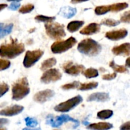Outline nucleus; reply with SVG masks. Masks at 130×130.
Masks as SVG:
<instances>
[{
	"instance_id": "a878e982",
	"label": "nucleus",
	"mask_w": 130,
	"mask_h": 130,
	"mask_svg": "<svg viewBox=\"0 0 130 130\" xmlns=\"http://www.w3.org/2000/svg\"><path fill=\"white\" fill-rule=\"evenodd\" d=\"M113 115V111L111 110H103L97 113V118L100 119H107Z\"/></svg>"
},
{
	"instance_id": "2eb2a0df",
	"label": "nucleus",
	"mask_w": 130,
	"mask_h": 130,
	"mask_svg": "<svg viewBox=\"0 0 130 130\" xmlns=\"http://www.w3.org/2000/svg\"><path fill=\"white\" fill-rule=\"evenodd\" d=\"M110 99L109 93L105 92H97L91 94L88 97V102H107Z\"/></svg>"
},
{
	"instance_id": "20e7f679",
	"label": "nucleus",
	"mask_w": 130,
	"mask_h": 130,
	"mask_svg": "<svg viewBox=\"0 0 130 130\" xmlns=\"http://www.w3.org/2000/svg\"><path fill=\"white\" fill-rule=\"evenodd\" d=\"M46 33L53 39H60L66 36L64 25L57 22L46 23L44 25Z\"/></svg>"
},
{
	"instance_id": "37998d69",
	"label": "nucleus",
	"mask_w": 130,
	"mask_h": 130,
	"mask_svg": "<svg viewBox=\"0 0 130 130\" xmlns=\"http://www.w3.org/2000/svg\"><path fill=\"white\" fill-rule=\"evenodd\" d=\"M22 0H7V1H13V2H19Z\"/></svg>"
},
{
	"instance_id": "a211bd4d",
	"label": "nucleus",
	"mask_w": 130,
	"mask_h": 130,
	"mask_svg": "<svg viewBox=\"0 0 130 130\" xmlns=\"http://www.w3.org/2000/svg\"><path fill=\"white\" fill-rule=\"evenodd\" d=\"M76 13H77V10L76 8H72L71 6H64V7L61 8L58 14L66 19H71L76 15Z\"/></svg>"
},
{
	"instance_id": "7c9ffc66",
	"label": "nucleus",
	"mask_w": 130,
	"mask_h": 130,
	"mask_svg": "<svg viewBox=\"0 0 130 130\" xmlns=\"http://www.w3.org/2000/svg\"><path fill=\"white\" fill-rule=\"evenodd\" d=\"M80 83L78 81H74V82L71 83L66 84V85L62 86V88L64 90H69L72 89L78 88L80 85Z\"/></svg>"
},
{
	"instance_id": "423d86ee",
	"label": "nucleus",
	"mask_w": 130,
	"mask_h": 130,
	"mask_svg": "<svg viewBox=\"0 0 130 130\" xmlns=\"http://www.w3.org/2000/svg\"><path fill=\"white\" fill-rule=\"evenodd\" d=\"M82 96L80 95L74 96L64 102H62L55 106V110L58 112H67L76 107L83 102Z\"/></svg>"
},
{
	"instance_id": "39448f33",
	"label": "nucleus",
	"mask_w": 130,
	"mask_h": 130,
	"mask_svg": "<svg viewBox=\"0 0 130 130\" xmlns=\"http://www.w3.org/2000/svg\"><path fill=\"white\" fill-rule=\"evenodd\" d=\"M77 43V40L74 37H70L66 40L57 41L52 44L51 50L55 54L62 53L72 48Z\"/></svg>"
},
{
	"instance_id": "de8ad7c7",
	"label": "nucleus",
	"mask_w": 130,
	"mask_h": 130,
	"mask_svg": "<svg viewBox=\"0 0 130 130\" xmlns=\"http://www.w3.org/2000/svg\"><path fill=\"white\" fill-rule=\"evenodd\" d=\"M55 130H58V129H55Z\"/></svg>"
},
{
	"instance_id": "393cba45",
	"label": "nucleus",
	"mask_w": 130,
	"mask_h": 130,
	"mask_svg": "<svg viewBox=\"0 0 130 130\" xmlns=\"http://www.w3.org/2000/svg\"><path fill=\"white\" fill-rule=\"evenodd\" d=\"M84 76L87 78H93L99 76V71L93 68H89L83 72Z\"/></svg>"
},
{
	"instance_id": "5701e85b",
	"label": "nucleus",
	"mask_w": 130,
	"mask_h": 130,
	"mask_svg": "<svg viewBox=\"0 0 130 130\" xmlns=\"http://www.w3.org/2000/svg\"><path fill=\"white\" fill-rule=\"evenodd\" d=\"M99 85L97 82H90L88 83H81L77 89L81 91H86V90H93L96 88Z\"/></svg>"
},
{
	"instance_id": "c756f323",
	"label": "nucleus",
	"mask_w": 130,
	"mask_h": 130,
	"mask_svg": "<svg viewBox=\"0 0 130 130\" xmlns=\"http://www.w3.org/2000/svg\"><path fill=\"white\" fill-rule=\"evenodd\" d=\"M34 9V5L31 3H29L22 6V7L19 9V11L20 13L25 14V13H28L31 12Z\"/></svg>"
},
{
	"instance_id": "ea45409f",
	"label": "nucleus",
	"mask_w": 130,
	"mask_h": 130,
	"mask_svg": "<svg viewBox=\"0 0 130 130\" xmlns=\"http://www.w3.org/2000/svg\"><path fill=\"white\" fill-rule=\"evenodd\" d=\"M89 0H71V3L72 4H77L79 3L85 2V1H88Z\"/></svg>"
},
{
	"instance_id": "f3484780",
	"label": "nucleus",
	"mask_w": 130,
	"mask_h": 130,
	"mask_svg": "<svg viewBox=\"0 0 130 130\" xmlns=\"http://www.w3.org/2000/svg\"><path fill=\"white\" fill-rule=\"evenodd\" d=\"M112 128V124L109 123H105V122L93 123V124H89L86 127L88 129L90 130H109Z\"/></svg>"
},
{
	"instance_id": "72a5a7b5",
	"label": "nucleus",
	"mask_w": 130,
	"mask_h": 130,
	"mask_svg": "<svg viewBox=\"0 0 130 130\" xmlns=\"http://www.w3.org/2000/svg\"><path fill=\"white\" fill-rule=\"evenodd\" d=\"M9 86L5 83H2L0 84V98L2 97L5 93L8 91Z\"/></svg>"
},
{
	"instance_id": "9b49d317",
	"label": "nucleus",
	"mask_w": 130,
	"mask_h": 130,
	"mask_svg": "<svg viewBox=\"0 0 130 130\" xmlns=\"http://www.w3.org/2000/svg\"><path fill=\"white\" fill-rule=\"evenodd\" d=\"M55 95V92L52 90H45L39 91L34 95L33 99L36 102L39 104H43L48 101V100L53 97Z\"/></svg>"
},
{
	"instance_id": "b1692460",
	"label": "nucleus",
	"mask_w": 130,
	"mask_h": 130,
	"mask_svg": "<svg viewBox=\"0 0 130 130\" xmlns=\"http://www.w3.org/2000/svg\"><path fill=\"white\" fill-rule=\"evenodd\" d=\"M109 66L114 70L115 72H119V73H125L128 72V69L126 67L123 66H119L117 65L114 61H111L109 63Z\"/></svg>"
},
{
	"instance_id": "ddd939ff",
	"label": "nucleus",
	"mask_w": 130,
	"mask_h": 130,
	"mask_svg": "<svg viewBox=\"0 0 130 130\" xmlns=\"http://www.w3.org/2000/svg\"><path fill=\"white\" fill-rule=\"evenodd\" d=\"M23 110H24V107L19 105H14L0 110V116L8 117L14 116L21 113Z\"/></svg>"
},
{
	"instance_id": "473e14b6",
	"label": "nucleus",
	"mask_w": 130,
	"mask_h": 130,
	"mask_svg": "<svg viewBox=\"0 0 130 130\" xmlns=\"http://www.w3.org/2000/svg\"><path fill=\"white\" fill-rule=\"evenodd\" d=\"M10 65H11V62L9 60L0 58V71L8 69L10 67Z\"/></svg>"
},
{
	"instance_id": "dca6fc26",
	"label": "nucleus",
	"mask_w": 130,
	"mask_h": 130,
	"mask_svg": "<svg viewBox=\"0 0 130 130\" xmlns=\"http://www.w3.org/2000/svg\"><path fill=\"white\" fill-rule=\"evenodd\" d=\"M100 30V25L96 23H91L88 24L87 26L85 27L80 33L83 35H92L98 33Z\"/></svg>"
},
{
	"instance_id": "cd10ccee",
	"label": "nucleus",
	"mask_w": 130,
	"mask_h": 130,
	"mask_svg": "<svg viewBox=\"0 0 130 130\" xmlns=\"http://www.w3.org/2000/svg\"><path fill=\"white\" fill-rule=\"evenodd\" d=\"M55 19V17H48L42 15H38L35 17V20L37 22H52Z\"/></svg>"
},
{
	"instance_id": "49530a36",
	"label": "nucleus",
	"mask_w": 130,
	"mask_h": 130,
	"mask_svg": "<svg viewBox=\"0 0 130 130\" xmlns=\"http://www.w3.org/2000/svg\"><path fill=\"white\" fill-rule=\"evenodd\" d=\"M0 130H6V129L4 128H0Z\"/></svg>"
},
{
	"instance_id": "79ce46f5",
	"label": "nucleus",
	"mask_w": 130,
	"mask_h": 130,
	"mask_svg": "<svg viewBox=\"0 0 130 130\" xmlns=\"http://www.w3.org/2000/svg\"><path fill=\"white\" fill-rule=\"evenodd\" d=\"M129 61H130V58L129 57H128V58L126 59V66L128 67H130Z\"/></svg>"
},
{
	"instance_id": "4c0bfd02",
	"label": "nucleus",
	"mask_w": 130,
	"mask_h": 130,
	"mask_svg": "<svg viewBox=\"0 0 130 130\" xmlns=\"http://www.w3.org/2000/svg\"><path fill=\"white\" fill-rule=\"evenodd\" d=\"M120 130H130V122L128 121L122 124L120 127Z\"/></svg>"
},
{
	"instance_id": "0eeeda50",
	"label": "nucleus",
	"mask_w": 130,
	"mask_h": 130,
	"mask_svg": "<svg viewBox=\"0 0 130 130\" xmlns=\"http://www.w3.org/2000/svg\"><path fill=\"white\" fill-rule=\"evenodd\" d=\"M67 122H72L74 123L75 126L74 128H76L79 125V122L78 121L71 118L68 115H61L54 118H50L47 119L46 123L51 125L53 128H58V127L62 126L63 123H67Z\"/></svg>"
},
{
	"instance_id": "a19ab883",
	"label": "nucleus",
	"mask_w": 130,
	"mask_h": 130,
	"mask_svg": "<svg viewBox=\"0 0 130 130\" xmlns=\"http://www.w3.org/2000/svg\"><path fill=\"white\" fill-rule=\"evenodd\" d=\"M6 7H8L7 4H0V11Z\"/></svg>"
},
{
	"instance_id": "7ed1b4c3",
	"label": "nucleus",
	"mask_w": 130,
	"mask_h": 130,
	"mask_svg": "<svg viewBox=\"0 0 130 130\" xmlns=\"http://www.w3.org/2000/svg\"><path fill=\"white\" fill-rule=\"evenodd\" d=\"M29 92L30 88L27 79L22 77L12 86V99L19 101L25 97Z\"/></svg>"
},
{
	"instance_id": "c03bdc74",
	"label": "nucleus",
	"mask_w": 130,
	"mask_h": 130,
	"mask_svg": "<svg viewBox=\"0 0 130 130\" xmlns=\"http://www.w3.org/2000/svg\"><path fill=\"white\" fill-rule=\"evenodd\" d=\"M22 130H39V129H28V128H24Z\"/></svg>"
},
{
	"instance_id": "1a4fd4ad",
	"label": "nucleus",
	"mask_w": 130,
	"mask_h": 130,
	"mask_svg": "<svg viewBox=\"0 0 130 130\" xmlns=\"http://www.w3.org/2000/svg\"><path fill=\"white\" fill-rule=\"evenodd\" d=\"M62 73L57 69H51L45 71L41 77V81L45 84L56 82L62 78Z\"/></svg>"
},
{
	"instance_id": "f8f14e48",
	"label": "nucleus",
	"mask_w": 130,
	"mask_h": 130,
	"mask_svg": "<svg viewBox=\"0 0 130 130\" xmlns=\"http://www.w3.org/2000/svg\"><path fill=\"white\" fill-rule=\"evenodd\" d=\"M128 32L125 29H121L117 30L109 31L105 34V37L111 41H118L124 39L127 36Z\"/></svg>"
},
{
	"instance_id": "c9c22d12",
	"label": "nucleus",
	"mask_w": 130,
	"mask_h": 130,
	"mask_svg": "<svg viewBox=\"0 0 130 130\" xmlns=\"http://www.w3.org/2000/svg\"><path fill=\"white\" fill-rule=\"evenodd\" d=\"M117 74L116 72L112 74H104L102 76V79L104 80H107V81H110L116 77Z\"/></svg>"
},
{
	"instance_id": "4468645a",
	"label": "nucleus",
	"mask_w": 130,
	"mask_h": 130,
	"mask_svg": "<svg viewBox=\"0 0 130 130\" xmlns=\"http://www.w3.org/2000/svg\"><path fill=\"white\" fill-rule=\"evenodd\" d=\"M112 52L115 55L129 56L130 54V44L126 43L117 46L112 48Z\"/></svg>"
},
{
	"instance_id": "aec40b11",
	"label": "nucleus",
	"mask_w": 130,
	"mask_h": 130,
	"mask_svg": "<svg viewBox=\"0 0 130 130\" xmlns=\"http://www.w3.org/2000/svg\"><path fill=\"white\" fill-rule=\"evenodd\" d=\"M84 21H81V20H74L69 22L67 25V30L70 32H74L77 31L83 25H84Z\"/></svg>"
},
{
	"instance_id": "c85d7f7f",
	"label": "nucleus",
	"mask_w": 130,
	"mask_h": 130,
	"mask_svg": "<svg viewBox=\"0 0 130 130\" xmlns=\"http://www.w3.org/2000/svg\"><path fill=\"white\" fill-rule=\"evenodd\" d=\"M120 22H121L119 21V20H114V19H105L102 20L101 24L109 27H115L119 25Z\"/></svg>"
},
{
	"instance_id": "bb28decb",
	"label": "nucleus",
	"mask_w": 130,
	"mask_h": 130,
	"mask_svg": "<svg viewBox=\"0 0 130 130\" xmlns=\"http://www.w3.org/2000/svg\"><path fill=\"white\" fill-rule=\"evenodd\" d=\"M110 11L109 5H103V6H96L95 9V13L97 15H102Z\"/></svg>"
},
{
	"instance_id": "f704fd0d",
	"label": "nucleus",
	"mask_w": 130,
	"mask_h": 130,
	"mask_svg": "<svg viewBox=\"0 0 130 130\" xmlns=\"http://www.w3.org/2000/svg\"><path fill=\"white\" fill-rule=\"evenodd\" d=\"M130 11H127L126 12H124L123 13V15H122L121 17V20L120 22L124 23H129L130 22Z\"/></svg>"
},
{
	"instance_id": "6e6552de",
	"label": "nucleus",
	"mask_w": 130,
	"mask_h": 130,
	"mask_svg": "<svg viewBox=\"0 0 130 130\" xmlns=\"http://www.w3.org/2000/svg\"><path fill=\"white\" fill-rule=\"evenodd\" d=\"M44 54V52L41 50H36L34 51H27L25 53L23 65L26 68H29L34 66Z\"/></svg>"
},
{
	"instance_id": "4be33fe9",
	"label": "nucleus",
	"mask_w": 130,
	"mask_h": 130,
	"mask_svg": "<svg viewBox=\"0 0 130 130\" xmlns=\"http://www.w3.org/2000/svg\"><path fill=\"white\" fill-rule=\"evenodd\" d=\"M56 63H57V60H56L55 58H53H53H50L48 59L45 60L41 63L40 69L41 71H45V70L51 68L53 66H55Z\"/></svg>"
},
{
	"instance_id": "f03ea898",
	"label": "nucleus",
	"mask_w": 130,
	"mask_h": 130,
	"mask_svg": "<svg viewBox=\"0 0 130 130\" xmlns=\"http://www.w3.org/2000/svg\"><path fill=\"white\" fill-rule=\"evenodd\" d=\"M77 50L80 53L88 56H96L100 53L102 46L98 42L91 38L83 39L79 43Z\"/></svg>"
},
{
	"instance_id": "58836bf2",
	"label": "nucleus",
	"mask_w": 130,
	"mask_h": 130,
	"mask_svg": "<svg viewBox=\"0 0 130 130\" xmlns=\"http://www.w3.org/2000/svg\"><path fill=\"white\" fill-rule=\"evenodd\" d=\"M8 122L9 121L7 119H5V118H0V127L8 124Z\"/></svg>"
},
{
	"instance_id": "f257e3e1",
	"label": "nucleus",
	"mask_w": 130,
	"mask_h": 130,
	"mask_svg": "<svg viewBox=\"0 0 130 130\" xmlns=\"http://www.w3.org/2000/svg\"><path fill=\"white\" fill-rule=\"evenodd\" d=\"M24 51L25 46L23 43H18L16 39H11L10 43L0 46V57L13 59L22 54Z\"/></svg>"
},
{
	"instance_id": "412c9836",
	"label": "nucleus",
	"mask_w": 130,
	"mask_h": 130,
	"mask_svg": "<svg viewBox=\"0 0 130 130\" xmlns=\"http://www.w3.org/2000/svg\"><path fill=\"white\" fill-rule=\"evenodd\" d=\"M128 6L129 5H128L127 3H115L109 5V9H110V11L118 12V11H122V10L127 8Z\"/></svg>"
},
{
	"instance_id": "6ab92c4d",
	"label": "nucleus",
	"mask_w": 130,
	"mask_h": 130,
	"mask_svg": "<svg viewBox=\"0 0 130 130\" xmlns=\"http://www.w3.org/2000/svg\"><path fill=\"white\" fill-rule=\"evenodd\" d=\"M13 24H4L0 23V39H2L6 36L8 35L12 31Z\"/></svg>"
},
{
	"instance_id": "e433bc0d",
	"label": "nucleus",
	"mask_w": 130,
	"mask_h": 130,
	"mask_svg": "<svg viewBox=\"0 0 130 130\" xmlns=\"http://www.w3.org/2000/svg\"><path fill=\"white\" fill-rule=\"evenodd\" d=\"M20 6V3L19 2H12L8 6V8L10 10H13V11H15V10H18Z\"/></svg>"
},
{
	"instance_id": "9d476101",
	"label": "nucleus",
	"mask_w": 130,
	"mask_h": 130,
	"mask_svg": "<svg viewBox=\"0 0 130 130\" xmlns=\"http://www.w3.org/2000/svg\"><path fill=\"white\" fill-rule=\"evenodd\" d=\"M63 69L65 72L71 76H77L83 72L85 67L83 65H74L72 62L69 61L63 65Z\"/></svg>"
},
{
	"instance_id": "2f4dec72",
	"label": "nucleus",
	"mask_w": 130,
	"mask_h": 130,
	"mask_svg": "<svg viewBox=\"0 0 130 130\" xmlns=\"http://www.w3.org/2000/svg\"><path fill=\"white\" fill-rule=\"evenodd\" d=\"M25 121L27 126L30 127V128H35L38 124V122L36 119L32 118H30V117L25 118Z\"/></svg>"
},
{
	"instance_id": "a18cd8bd",
	"label": "nucleus",
	"mask_w": 130,
	"mask_h": 130,
	"mask_svg": "<svg viewBox=\"0 0 130 130\" xmlns=\"http://www.w3.org/2000/svg\"><path fill=\"white\" fill-rule=\"evenodd\" d=\"M30 30H29V32H33V31H34V30H35V28H34V29H30Z\"/></svg>"
}]
</instances>
